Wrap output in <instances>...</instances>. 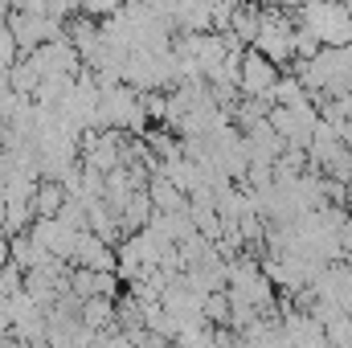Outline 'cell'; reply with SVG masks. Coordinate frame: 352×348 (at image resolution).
<instances>
[{"label":"cell","mask_w":352,"mask_h":348,"mask_svg":"<svg viewBox=\"0 0 352 348\" xmlns=\"http://www.w3.org/2000/svg\"><path fill=\"white\" fill-rule=\"evenodd\" d=\"M278 74H283V66L278 62H270L263 50H246L242 54V94H263V98H270V90H274V83H278ZM274 102V98H270Z\"/></svg>","instance_id":"obj_1"},{"label":"cell","mask_w":352,"mask_h":348,"mask_svg":"<svg viewBox=\"0 0 352 348\" xmlns=\"http://www.w3.org/2000/svg\"><path fill=\"white\" fill-rule=\"evenodd\" d=\"M226 4H230V8H238V4H246V0H226Z\"/></svg>","instance_id":"obj_16"},{"label":"cell","mask_w":352,"mask_h":348,"mask_svg":"<svg viewBox=\"0 0 352 348\" xmlns=\"http://www.w3.org/2000/svg\"><path fill=\"white\" fill-rule=\"evenodd\" d=\"M324 328H328V345L352 348V316H349V312H340V316H336V320H328Z\"/></svg>","instance_id":"obj_13"},{"label":"cell","mask_w":352,"mask_h":348,"mask_svg":"<svg viewBox=\"0 0 352 348\" xmlns=\"http://www.w3.org/2000/svg\"><path fill=\"white\" fill-rule=\"evenodd\" d=\"M82 324L90 328H111V324H119V303H115V295H87L82 299Z\"/></svg>","instance_id":"obj_6"},{"label":"cell","mask_w":352,"mask_h":348,"mask_svg":"<svg viewBox=\"0 0 352 348\" xmlns=\"http://www.w3.org/2000/svg\"><path fill=\"white\" fill-rule=\"evenodd\" d=\"M74 266H94V270H115L119 266V250L111 242H102L94 230H82L78 242H74V254H70Z\"/></svg>","instance_id":"obj_3"},{"label":"cell","mask_w":352,"mask_h":348,"mask_svg":"<svg viewBox=\"0 0 352 348\" xmlns=\"http://www.w3.org/2000/svg\"><path fill=\"white\" fill-rule=\"evenodd\" d=\"M144 4H148V8H156L160 17H168V21H173V12H176V4H180V0H144Z\"/></svg>","instance_id":"obj_15"},{"label":"cell","mask_w":352,"mask_h":348,"mask_svg":"<svg viewBox=\"0 0 352 348\" xmlns=\"http://www.w3.org/2000/svg\"><path fill=\"white\" fill-rule=\"evenodd\" d=\"M144 107H148V115L152 119H168V90H144Z\"/></svg>","instance_id":"obj_14"},{"label":"cell","mask_w":352,"mask_h":348,"mask_svg":"<svg viewBox=\"0 0 352 348\" xmlns=\"http://www.w3.org/2000/svg\"><path fill=\"white\" fill-rule=\"evenodd\" d=\"M50 259V250L25 230V234H12V262H21L25 270H33V266H41V262Z\"/></svg>","instance_id":"obj_10"},{"label":"cell","mask_w":352,"mask_h":348,"mask_svg":"<svg viewBox=\"0 0 352 348\" xmlns=\"http://www.w3.org/2000/svg\"><path fill=\"white\" fill-rule=\"evenodd\" d=\"M263 17H266L263 4H254V0L238 4V8H234V33H238L246 45H254V37H258V29H263Z\"/></svg>","instance_id":"obj_8"},{"label":"cell","mask_w":352,"mask_h":348,"mask_svg":"<svg viewBox=\"0 0 352 348\" xmlns=\"http://www.w3.org/2000/svg\"><path fill=\"white\" fill-rule=\"evenodd\" d=\"M29 234L50 250V254H58V259L70 262V254H74V242H78V230H70L58 213L54 217H33V226H29Z\"/></svg>","instance_id":"obj_2"},{"label":"cell","mask_w":352,"mask_h":348,"mask_svg":"<svg viewBox=\"0 0 352 348\" xmlns=\"http://www.w3.org/2000/svg\"><path fill=\"white\" fill-rule=\"evenodd\" d=\"M274 4H278V0H274Z\"/></svg>","instance_id":"obj_19"},{"label":"cell","mask_w":352,"mask_h":348,"mask_svg":"<svg viewBox=\"0 0 352 348\" xmlns=\"http://www.w3.org/2000/svg\"><path fill=\"white\" fill-rule=\"evenodd\" d=\"M320 50H324V41H320L307 25H295V58H303V62H307V58H316Z\"/></svg>","instance_id":"obj_12"},{"label":"cell","mask_w":352,"mask_h":348,"mask_svg":"<svg viewBox=\"0 0 352 348\" xmlns=\"http://www.w3.org/2000/svg\"><path fill=\"white\" fill-rule=\"evenodd\" d=\"M21 58H25V54H21V41H16V37H12V29L0 21V74H8Z\"/></svg>","instance_id":"obj_11"},{"label":"cell","mask_w":352,"mask_h":348,"mask_svg":"<svg viewBox=\"0 0 352 348\" xmlns=\"http://www.w3.org/2000/svg\"><path fill=\"white\" fill-rule=\"evenodd\" d=\"M70 83H74V74H66V70H50V74H41V83H37V90H33V98L45 102V107H58V102L66 98Z\"/></svg>","instance_id":"obj_9"},{"label":"cell","mask_w":352,"mask_h":348,"mask_svg":"<svg viewBox=\"0 0 352 348\" xmlns=\"http://www.w3.org/2000/svg\"><path fill=\"white\" fill-rule=\"evenodd\" d=\"M152 213H156L152 193H148V188H135V193H131V201H127V205H123V213H119L123 238H127V234H135V230H144V226L152 221Z\"/></svg>","instance_id":"obj_4"},{"label":"cell","mask_w":352,"mask_h":348,"mask_svg":"<svg viewBox=\"0 0 352 348\" xmlns=\"http://www.w3.org/2000/svg\"><path fill=\"white\" fill-rule=\"evenodd\" d=\"M148 193H152V205H156V209H168V213H173V209H188V193L164 173H156L148 180Z\"/></svg>","instance_id":"obj_5"},{"label":"cell","mask_w":352,"mask_h":348,"mask_svg":"<svg viewBox=\"0 0 352 348\" xmlns=\"http://www.w3.org/2000/svg\"><path fill=\"white\" fill-rule=\"evenodd\" d=\"M0 83H4V74H0Z\"/></svg>","instance_id":"obj_18"},{"label":"cell","mask_w":352,"mask_h":348,"mask_svg":"<svg viewBox=\"0 0 352 348\" xmlns=\"http://www.w3.org/2000/svg\"><path fill=\"white\" fill-rule=\"evenodd\" d=\"M349 213H352V184H349Z\"/></svg>","instance_id":"obj_17"},{"label":"cell","mask_w":352,"mask_h":348,"mask_svg":"<svg viewBox=\"0 0 352 348\" xmlns=\"http://www.w3.org/2000/svg\"><path fill=\"white\" fill-rule=\"evenodd\" d=\"M66 184L62 180H50V176H41V184H37V193H33V209H37V217H54L62 205H66Z\"/></svg>","instance_id":"obj_7"}]
</instances>
